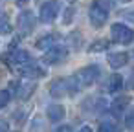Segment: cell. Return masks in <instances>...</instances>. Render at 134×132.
<instances>
[{"label": "cell", "mask_w": 134, "mask_h": 132, "mask_svg": "<svg viewBox=\"0 0 134 132\" xmlns=\"http://www.w3.org/2000/svg\"><path fill=\"white\" fill-rule=\"evenodd\" d=\"M129 106V97H119V99H116L112 105H110V112L114 114V116H119V114H123V110Z\"/></svg>", "instance_id": "8fae6325"}, {"label": "cell", "mask_w": 134, "mask_h": 132, "mask_svg": "<svg viewBox=\"0 0 134 132\" xmlns=\"http://www.w3.org/2000/svg\"><path fill=\"white\" fill-rule=\"evenodd\" d=\"M8 103H9V92L2 90V92H0V108H4Z\"/></svg>", "instance_id": "ffe728a7"}, {"label": "cell", "mask_w": 134, "mask_h": 132, "mask_svg": "<svg viewBox=\"0 0 134 132\" xmlns=\"http://www.w3.org/2000/svg\"><path fill=\"white\" fill-rule=\"evenodd\" d=\"M108 48V42L107 41H97V42H94L92 46H88V51L92 53V51H103V50H107Z\"/></svg>", "instance_id": "ac0fdd59"}, {"label": "cell", "mask_w": 134, "mask_h": 132, "mask_svg": "<svg viewBox=\"0 0 134 132\" xmlns=\"http://www.w3.org/2000/svg\"><path fill=\"white\" fill-rule=\"evenodd\" d=\"M130 86L134 88V73H132V79H130Z\"/></svg>", "instance_id": "484cf974"}, {"label": "cell", "mask_w": 134, "mask_h": 132, "mask_svg": "<svg viewBox=\"0 0 134 132\" xmlns=\"http://www.w3.org/2000/svg\"><path fill=\"white\" fill-rule=\"evenodd\" d=\"M33 90H35V84L33 83H24V84L19 86V97L20 99H28L33 94Z\"/></svg>", "instance_id": "5bb4252c"}, {"label": "cell", "mask_w": 134, "mask_h": 132, "mask_svg": "<svg viewBox=\"0 0 134 132\" xmlns=\"http://www.w3.org/2000/svg\"><path fill=\"white\" fill-rule=\"evenodd\" d=\"M66 90H68V84H66L64 79H55V81L52 83V86H50V94H52L53 97H63Z\"/></svg>", "instance_id": "9c48e42d"}, {"label": "cell", "mask_w": 134, "mask_h": 132, "mask_svg": "<svg viewBox=\"0 0 134 132\" xmlns=\"http://www.w3.org/2000/svg\"><path fill=\"white\" fill-rule=\"evenodd\" d=\"M66 50L63 48V46H53V48H50L48 50V53L44 55V61L48 62V64H57V62H61L64 57H66Z\"/></svg>", "instance_id": "ba28073f"}, {"label": "cell", "mask_w": 134, "mask_h": 132, "mask_svg": "<svg viewBox=\"0 0 134 132\" xmlns=\"http://www.w3.org/2000/svg\"><path fill=\"white\" fill-rule=\"evenodd\" d=\"M28 2H30V0H17V4H19V6H26Z\"/></svg>", "instance_id": "cb8c5ba5"}, {"label": "cell", "mask_w": 134, "mask_h": 132, "mask_svg": "<svg viewBox=\"0 0 134 132\" xmlns=\"http://www.w3.org/2000/svg\"><path fill=\"white\" fill-rule=\"evenodd\" d=\"M121 86H123V79H121V75H118V73L110 75V79H108V92H118Z\"/></svg>", "instance_id": "4fadbf2b"}, {"label": "cell", "mask_w": 134, "mask_h": 132, "mask_svg": "<svg viewBox=\"0 0 134 132\" xmlns=\"http://www.w3.org/2000/svg\"><path fill=\"white\" fill-rule=\"evenodd\" d=\"M79 132H92V128H90V127H83Z\"/></svg>", "instance_id": "d4e9b609"}, {"label": "cell", "mask_w": 134, "mask_h": 132, "mask_svg": "<svg viewBox=\"0 0 134 132\" xmlns=\"http://www.w3.org/2000/svg\"><path fill=\"white\" fill-rule=\"evenodd\" d=\"M125 19H127V20H130V22H134V9L127 11V13H125Z\"/></svg>", "instance_id": "44dd1931"}, {"label": "cell", "mask_w": 134, "mask_h": 132, "mask_svg": "<svg viewBox=\"0 0 134 132\" xmlns=\"http://www.w3.org/2000/svg\"><path fill=\"white\" fill-rule=\"evenodd\" d=\"M17 26H19V31L20 35H30L35 28V17L31 11H22L17 19Z\"/></svg>", "instance_id": "8992f818"}, {"label": "cell", "mask_w": 134, "mask_h": 132, "mask_svg": "<svg viewBox=\"0 0 134 132\" xmlns=\"http://www.w3.org/2000/svg\"><path fill=\"white\" fill-rule=\"evenodd\" d=\"M125 127H127L130 132H134V108L125 116Z\"/></svg>", "instance_id": "d6986e66"}, {"label": "cell", "mask_w": 134, "mask_h": 132, "mask_svg": "<svg viewBox=\"0 0 134 132\" xmlns=\"http://www.w3.org/2000/svg\"><path fill=\"white\" fill-rule=\"evenodd\" d=\"M20 73H22L26 79H41V77L46 75V72H44L39 64H35V62H28V64H24V66L20 68Z\"/></svg>", "instance_id": "52a82bcc"}, {"label": "cell", "mask_w": 134, "mask_h": 132, "mask_svg": "<svg viewBox=\"0 0 134 132\" xmlns=\"http://www.w3.org/2000/svg\"><path fill=\"white\" fill-rule=\"evenodd\" d=\"M125 2H127V0H125Z\"/></svg>", "instance_id": "4316f807"}, {"label": "cell", "mask_w": 134, "mask_h": 132, "mask_svg": "<svg viewBox=\"0 0 134 132\" xmlns=\"http://www.w3.org/2000/svg\"><path fill=\"white\" fill-rule=\"evenodd\" d=\"M114 4H116V0H96V2L92 4V8H90V20H92V24L96 28H101L107 22L108 13L114 8Z\"/></svg>", "instance_id": "6da1fadb"}, {"label": "cell", "mask_w": 134, "mask_h": 132, "mask_svg": "<svg viewBox=\"0 0 134 132\" xmlns=\"http://www.w3.org/2000/svg\"><path fill=\"white\" fill-rule=\"evenodd\" d=\"M127 53H112L110 57H108V62H110V66L112 68H121L125 62H127Z\"/></svg>", "instance_id": "7c38bea8"}, {"label": "cell", "mask_w": 134, "mask_h": 132, "mask_svg": "<svg viewBox=\"0 0 134 132\" xmlns=\"http://www.w3.org/2000/svg\"><path fill=\"white\" fill-rule=\"evenodd\" d=\"M59 9H61V4L57 2V0H48V2H44L41 6V13H39L41 22H44V24L53 22L55 17L59 15Z\"/></svg>", "instance_id": "277c9868"}, {"label": "cell", "mask_w": 134, "mask_h": 132, "mask_svg": "<svg viewBox=\"0 0 134 132\" xmlns=\"http://www.w3.org/2000/svg\"><path fill=\"white\" fill-rule=\"evenodd\" d=\"M11 31V24L8 17H0V35H8Z\"/></svg>", "instance_id": "e0dca14e"}, {"label": "cell", "mask_w": 134, "mask_h": 132, "mask_svg": "<svg viewBox=\"0 0 134 132\" xmlns=\"http://www.w3.org/2000/svg\"><path fill=\"white\" fill-rule=\"evenodd\" d=\"M8 130V125L6 123H0V132H6Z\"/></svg>", "instance_id": "603a6c76"}, {"label": "cell", "mask_w": 134, "mask_h": 132, "mask_svg": "<svg viewBox=\"0 0 134 132\" xmlns=\"http://www.w3.org/2000/svg\"><path fill=\"white\" fill-rule=\"evenodd\" d=\"M97 132H119V128H118V125L114 121H103L99 125V130Z\"/></svg>", "instance_id": "2e32d148"}, {"label": "cell", "mask_w": 134, "mask_h": 132, "mask_svg": "<svg viewBox=\"0 0 134 132\" xmlns=\"http://www.w3.org/2000/svg\"><path fill=\"white\" fill-rule=\"evenodd\" d=\"M110 35H112V41H114L116 44H130L132 39H134L132 30H129V28L123 26V24H112Z\"/></svg>", "instance_id": "3957f363"}, {"label": "cell", "mask_w": 134, "mask_h": 132, "mask_svg": "<svg viewBox=\"0 0 134 132\" xmlns=\"http://www.w3.org/2000/svg\"><path fill=\"white\" fill-rule=\"evenodd\" d=\"M2 61H4L6 64H9L11 68H13V66L22 68L24 64L31 62L30 53H28V51H24V50H13V51H9V53H4V55H2Z\"/></svg>", "instance_id": "7a4b0ae2"}, {"label": "cell", "mask_w": 134, "mask_h": 132, "mask_svg": "<svg viewBox=\"0 0 134 132\" xmlns=\"http://www.w3.org/2000/svg\"><path fill=\"white\" fill-rule=\"evenodd\" d=\"M99 77V66H86V68H83L77 75H75V79H77V83L81 84V86H90V84H94V81Z\"/></svg>", "instance_id": "5b68a950"}, {"label": "cell", "mask_w": 134, "mask_h": 132, "mask_svg": "<svg viewBox=\"0 0 134 132\" xmlns=\"http://www.w3.org/2000/svg\"><path fill=\"white\" fill-rule=\"evenodd\" d=\"M46 112H48V119L53 123H57L64 117V106H61V105H50Z\"/></svg>", "instance_id": "30bf717a"}, {"label": "cell", "mask_w": 134, "mask_h": 132, "mask_svg": "<svg viewBox=\"0 0 134 132\" xmlns=\"http://www.w3.org/2000/svg\"><path fill=\"white\" fill-rule=\"evenodd\" d=\"M53 132H72V128H70L68 125H64V127H59V128H55Z\"/></svg>", "instance_id": "7402d4cb"}, {"label": "cell", "mask_w": 134, "mask_h": 132, "mask_svg": "<svg viewBox=\"0 0 134 132\" xmlns=\"http://www.w3.org/2000/svg\"><path fill=\"white\" fill-rule=\"evenodd\" d=\"M53 41H55V37H53V35H46V37L39 39L37 48H39V50H50V48H53Z\"/></svg>", "instance_id": "9a60e30c"}]
</instances>
